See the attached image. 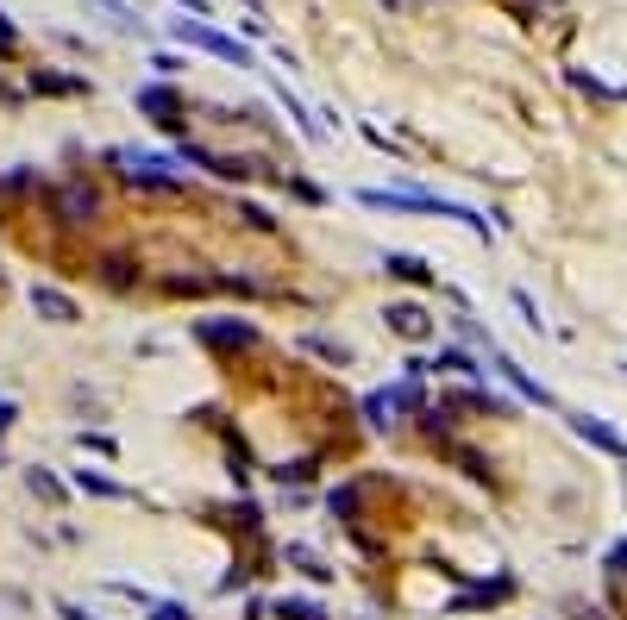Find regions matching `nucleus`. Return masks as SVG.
Here are the masks:
<instances>
[{
    "mask_svg": "<svg viewBox=\"0 0 627 620\" xmlns=\"http://www.w3.org/2000/svg\"><path fill=\"white\" fill-rule=\"evenodd\" d=\"M276 620H327V608L308 602V595H283V602H276Z\"/></svg>",
    "mask_w": 627,
    "mask_h": 620,
    "instance_id": "4468645a",
    "label": "nucleus"
},
{
    "mask_svg": "<svg viewBox=\"0 0 627 620\" xmlns=\"http://www.w3.org/2000/svg\"><path fill=\"white\" fill-rule=\"evenodd\" d=\"M308 351H320V357H333V364H345V357H352V345H339V339H327V332H308Z\"/></svg>",
    "mask_w": 627,
    "mask_h": 620,
    "instance_id": "a211bd4d",
    "label": "nucleus"
},
{
    "mask_svg": "<svg viewBox=\"0 0 627 620\" xmlns=\"http://www.w3.org/2000/svg\"><path fill=\"white\" fill-rule=\"evenodd\" d=\"M32 307H38V314L51 320V326H76V320H82V314H76V301H69L63 289H51V282H32Z\"/></svg>",
    "mask_w": 627,
    "mask_h": 620,
    "instance_id": "9d476101",
    "label": "nucleus"
},
{
    "mask_svg": "<svg viewBox=\"0 0 627 620\" xmlns=\"http://www.w3.org/2000/svg\"><path fill=\"white\" fill-rule=\"evenodd\" d=\"M57 614H63V620H95V614H88V608H76V602H57Z\"/></svg>",
    "mask_w": 627,
    "mask_h": 620,
    "instance_id": "cd10ccee",
    "label": "nucleus"
},
{
    "mask_svg": "<svg viewBox=\"0 0 627 620\" xmlns=\"http://www.w3.org/2000/svg\"><path fill=\"white\" fill-rule=\"evenodd\" d=\"M13 420H19V401H7V395H0V439L13 433Z\"/></svg>",
    "mask_w": 627,
    "mask_h": 620,
    "instance_id": "5701e85b",
    "label": "nucleus"
},
{
    "mask_svg": "<svg viewBox=\"0 0 627 620\" xmlns=\"http://www.w3.org/2000/svg\"><path fill=\"white\" fill-rule=\"evenodd\" d=\"M95 188H88V182H63L57 188V220L63 226H88V220H95Z\"/></svg>",
    "mask_w": 627,
    "mask_h": 620,
    "instance_id": "1a4fd4ad",
    "label": "nucleus"
},
{
    "mask_svg": "<svg viewBox=\"0 0 627 620\" xmlns=\"http://www.w3.org/2000/svg\"><path fill=\"white\" fill-rule=\"evenodd\" d=\"M358 201L377 207V213H439V220H464L477 238H490V220H483V213L458 207V201H439V195H421V188H358Z\"/></svg>",
    "mask_w": 627,
    "mask_h": 620,
    "instance_id": "f257e3e1",
    "label": "nucleus"
},
{
    "mask_svg": "<svg viewBox=\"0 0 627 620\" xmlns=\"http://www.w3.org/2000/svg\"><path fill=\"white\" fill-rule=\"evenodd\" d=\"M26 489H32V495H44V502H63V495H69V489L57 483V476H51V470H38V464L26 470Z\"/></svg>",
    "mask_w": 627,
    "mask_h": 620,
    "instance_id": "2eb2a0df",
    "label": "nucleus"
},
{
    "mask_svg": "<svg viewBox=\"0 0 627 620\" xmlns=\"http://www.w3.org/2000/svg\"><path fill=\"white\" fill-rule=\"evenodd\" d=\"M490 364H496V376H502V383L515 389L521 401H533V408H552V389H546V383H533V376H527L508 351H496V345H490Z\"/></svg>",
    "mask_w": 627,
    "mask_h": 620,
    "instance_id": "0eeeda50",
    "label": "nucleus"
},
{
    "mask_svg": "<svg viewBox=\"0 0 627 620\" xmlns=\"http://www.w3.org/2000/svg\"><path fill=\"white\" fill-rule=\"evenodd\" d=\"M515 307H521V320H527L533 332H546V320H540V307H533V295H527V289H515Z\"/></svg>",
    "mask_w": 627,
    "mask_h": 620,
    "instance_id": "412c9836",
    "label": "nucleus"
},
{
    "mask_svg": "<svg viewBox=\"0 0 627 620\" xmlns=\"http://www.w3.org/2000/svg\"><path fill=\"white\" fill-rule=\"evenodd\" d=\"M176 44H195V51L220 57V63H239V69H251V44L226 38V32H214V26H201V19H176Z\"/></svg>",
    "mask_w": 627,
    "mask_h": 620,
    "instance_id": "7ed1b4c3",
    "label": "nucleus"
},
{
    "mask_svg": "<svg viewBox=\"0 0 627 620\" xmlns=\"http://www.w3.org/2000/svg\"><path fill=\"white\" fill-rule=\"evenodd\" d=\"M151 620H195L182 602H151Z\"/></svg>",
    "mask_w": 627,
    "mask_h": 620,
    "instance_id": "4be33fe9",
    "label": "nucleus"
},
{
    "mask_svg": "<svg viewBox=\"0 0 627 620\" xmlns=\"http://www.w3.org/2000/svg\"><path fill=\"white\" fill-rule=\"evenodd\" d=\"M195 339H201L207 351H251V345H258V326L220 314V320H195Z\"/></svg>",
    "mask_w": 627,
    "mask_h": 620,
    "instance_id": "39448f33",
    "label": "nucleus"
},
{
    "mask_svg": "<svg viewBox=\"0 0 627 620\" xmlns=\"http://www.w3.org/2000/svg\"><path fill=\"white\" fill-rule=\"evenodd\" d=\"M571 433L584 439L590 451H602V458H621V464H627V439L615 433V426H602V420H590V414H571Z\"/></svg>",
    "mask_w": 627,
    "mask_h": 620,
    "instance_id": "6e6552de",
    "label": "nucleus"
},
{
    "mask_svg": "<svg viewBox=\"0 0 627 620\" xmlns=\"http://www.w3.org/2000/svg\"><path fill=\"white\" fill-rule=\"evenodd\" d=\"M270 476L289 489V483H308V476H314V464H308V458H283V464H270Z\"/></svg>",
    "mask_w": 627,
    "mask_h": 620,
    "instance_id": "f3484780",
    "label": "nucleus"
},
{
    "mask_svg": "<svg viewBox=\"0 0 627 620\" xmlns=\"http://www.w3.org/2000/svg\"><path fill=\"white\" fill-rule=\"evenodd\" d=\"M32 88H38V94H82L76 76H32Z\"/></svg>",
    "mask_w": 627,
    "mask_h": 620,
    "instance_id": "aec40b11",
    "label": "nucleus"
},
{
    "mask_svg": "<svg viewBox=\"0 0 627 620\" xmlns=\"http://www.w3.org/2000/svg\"><path fill=\"white\" fill-rule=\"evenodd\" d=\"M132 107H138V113H145V119H151V126H164V132H182V126H189V119H182V113H189V107H182V94H176L170 82H145V88H138V94H132Z\"/></svg>",
    "mask_w": 627,
    "mask_h": 620,
    "instance_id": "20e7f679",
    "label": "nucleus"
},
{
    "mask_svg": "<svg viewBox=\"0 0 627 620\" xmlns=\"http://www.w3.org/2000/svg\"><path fill=\"white\" fill-rule=\"evenodd\" d=\"M327 508H333L339 520H352V514H358V483H345V489H333V495H327Z\"/></svg>",
    "mask_w": 627,
    "mask_h": 620,
    "instance_id": "6ab92c4d",
    "label": "nucleus"
},
{
    "mask_svg": "<svg viewBox=\"0 0 627 620\" xmlns=\"http://www.w3.org/2000/svg\"><path fill=\"white\" fill-rule=\"evenodd\" d=\"M13 44H19V38H13V26H7V13H0V57H7Z\"/></svg>",
    "mask_w": 627,
    "mask_h": 620,
    "instance_id": "bb28decb",
    "label": "nucleus"
},
{
    "mask_svg": "<svg viewBox=\"0 0 627 620\" xmlns=\"http://www.w3.org/2000/svg\"><path fill=\"white\" fill-rule=\"evenodd\" d=\"M151 69H157V76H164V82H170V76H176V69H182V57H170V51H164V57H151Z\"/></svg>",
    "mask_w": 627,
    "mask_h": 620,
    "instance_id": "393cba45",
    "label": "nucleus"
},
{
    "mask_svg": "<svg viewBox=\"0 0 627 620\" xmlns=\"http://www.w3.org/2000/svg\"><path fill=\"white\" fill-rule=\"evenodd\" d=\"M283 564H295V570H301V577H314V583H333V570H327V564H320V558L308 552V545H283Z\"/></svg>",
    "mask_w": 627,
    "mask_h": 620,
    "instance_id": "ddd939ff",
    "label": "nucleus"
},
{
    "mask_svg": "<svg viewBox=\"0 0 627 620\" xmlns=\"http://www.w3.org/2000/svg\"><path fill=\"white\" fill-rule=\"evenodd\" d=\"M396 420V408H389V389H370L364 395V426H389Z\"/></svg>",
    "mask_w": 627,
    "mask_h": 620,
    "instance_id": "dca6fc26",
    "label": "nucleus"
},
{
    "mask_svg": "<svg viewBox=\"0 0 627 620\" xmlns=\"http://www.w3.org/2000/svg\"><path fill=\"white\" fill-rule=\"evenodd\" d=\"M383 326L396 332V339H408V345L433 339V314H427L421 301H389V307H383Z\"/></svg>",
    "mask_w": 627,
    "mask_h": 620,
    "instance_id": "423d86ee",
    "label": "nucleus"
},
{
    "mask_svg": "<svg viewBox=\"0 0 627 620\" xmlns=\"http://www.w3.org/2000/svg\"><path fill=\"white\" fill-rule=\"evenodd\" d=\"M383 270L396 276V282H414V289H427V282H433V270L421 264V257H408V251H389V257H383Z\"/></svg>",
    "mask_w": 627,
    "mask_h": 620,
    "instance_id": "9b49d317",
    "label": "nucleus"
},
{
    "mask_svg": "<svg viewBox=\"0 0 627 620\" xmlns=\"http://www.w3.org/2000/svg\"><path fill=\"white\" fill-rule=\"evenodd\" d=\"M69 483H76L82 495H107V502H126V483H113V476H101V470H76V476H69Z\"/></svg>",
    "mask_w": 627,
    "mask_h": 620,
    "instance_id": "f8f14e48",
    "label": "nucleus"
},
{
    "mask_svg": "<svg viewBox=\"0 0 627 620\" xmlns=\"http://www.w3.org/2000/svg\"><path fill=\"white\" fill-rule=\"evenodd\" d=\"M0 464H7V451H0Z\"/></svg>",
    "mask_w": 627,
    "mask_h": 620,
    "instance_id": "c85d7f7f",
    "label": "nucleus"
},
{
    "mask_svg": "<svg viewBox=\"0 0 627 620\" xmlns=\"http://www.w3.org/2000/svg\"><path fill=\"white\" fill-rule=\"evenodd\" d=\"M76 445H82V451H113V439H107V433H76Z\"/></svg>",
    "mask_w": 627,
    "mask_h": 620,
    "instance_id": "b1692460",
    "label": "nucleus"
},
{
    "mask_svg": "<svg viewBox=\"0 0 627 620\" xmlns=\"http://www.w3.org/2000/svg\"><path fill=\"white\" fill-rule=\"evenodd\" d=\"M565 614L571 620H602V608H590V602H565Z\"/></svg>",
    "mask_w": 627,
    "mask_h": 620,
    "instance_id": "a878e982",
    "label": "nucleus"
},
{
    "mask_svg": "<svg viewBox=\"0 0 627 620\" xmlns=\"http://www.w3.org/2000/svg\"><path fill=\"white\" fill-rule=\"evenodd\" d=\"M107 163H120V176L138 182V188H164V195H176L182 176L170 157H151V151H107Z\"/></svg>",
    "mask_w": 627,
    "mask_h": 620,
    "instance_id": "f03ea898",
    "label": "nucleus"
}]
</instances>
